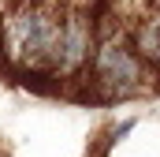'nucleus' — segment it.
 Here are the masks:
<instances>
[{
    "instance_id": "7ed1b4c3",
    "label": "nucleus",
    "mask_w": 160,
    "mask_h": 157,
    "mask_svg": "<svg viewBox=\"0 0 160 157\" xmlns=\"http://www.w3.org/2000/svg\"><path fill=\"white\" fill-rule=\"evenodd\" d=\"M93 45H97V30H93V19L78 11V8H63V23H60V41H56V52H52V75H60L63 82H75L86 71L89 56H93Z\"/></svg>"
},
{
    "instance_id": "f03ea898",
    "label": "nucleus",
    "mask_w": 160,
    "mask_h": 157,
    "mask_svg": "<svg viewBox=\"0 0 160 157\" xmlns=\"http://www.w3.org/2000/svg\"><path fill=\"white\" fill-rule=\"evenodd\" d=\"M153 78L160 75L138 56L134 41L116 26L97 38L93 56L75 82H82V97H89V101H123V97H138V94L157 90Z\"/></svg>"
},
{
    "instance_id": "f257e3e1",
    "label": "nucleus",
    "mask_w": 160,
    "mask_h": 157,
    "mask_svg": "<svg viewBox=\"0 0 160 157\" xmlns=\"http://www.w3.org/2000/svg\"><path fill=\"white\" fill-rule=\"evenodd\" d=\"M60 0H15L0 15V60L15 71H48L60 41Z\"/></svg>"
}]
</instances>
